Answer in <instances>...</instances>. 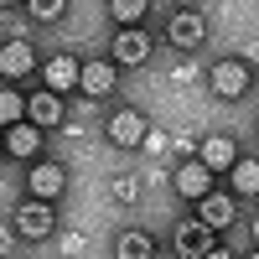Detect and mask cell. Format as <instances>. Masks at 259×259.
Wrapping results in <instances>:
<instances>
[{
  "instance_id": "1",
  "label": "cell",
  "mask_w": 259,
  "mask_h": 259,
  "mask_svg": "<svg viewBox=\"0 0 259 259\" xmlns=\"http://www.w3.org/2000/svg\"><path fill=\"white\" fill-rule=\"evenodd\" d=\"M207 83H212V94H218V99H244V89H249V62H239V57L212 62V68H207Z\"/></svg>"
},
{
  "instance_id": "2",
  "label": "cell",
  "mask_w": 259,
  "mask_h": 259,
  "mask_svg": "<svg viewBox=\"0 0 259 259\" xmlns=\"http://www.w3.org/2000/svg\"><path fill=\"white\" fill-rule=\"evenodd\" d=\"M109 62H119V68H140V62H150V36H145V26H119Z\"/></svg>"
},
{
  "instance_id": "3",
  "label": "cell",
  "mask_w": 259,
  "mask_h": 259,
  "mask_svg": "<svg viewBox=\"0 0 259 259\" xmlns=\"http://www.w3.org/2000/svg\"><path fill=\"white\" fill-rule=\"evenodd\" d=\"M212 177H218V171H207L202 161H187V166H177V171H171V187H177V197L202 202L207 192H212Z\"/></svg>"
},
{
  "instance_id": "4",
  "label": "cell",
  "mask_w": 259,
  "mask_h": 259,
  "mask_svg": "<svg viewBox=\"0 0 259 259\" xmlns=\"http://www.w3.org/2000/svg\"><path fill=\"white\" fill-rule=\"evenodd\" d=\"M145 135H150V119H145L140 109H119V114L109 119V140H114L119 150H140Z\"/></svg>"
},
{
  "instance_id": "5",
  "label": "cell",
  "mask_w": 259,
  "mask_h": 259,
  "mask_svg": "<svg viewBox=\"0 0 259 259\" xmlns=\"http://www.w3.org/2000/svg\"><path fill=\"white\" fill-rule=\"evenodd\" d=\"M171 244H177L182 259H202V254L212 249V228H207L202 218H187V223L171 228Z\"/></svg>"
},
{
  "instance_id": "6",
  "label": "cell",
  "mask_w": 259,
  "mask_h": 259,
  "mask_svg": "<svg viewBox=\"0 0 259 259\" xmlns=\"http://www.w3.org/2000/svg\"><path fill=\"white\" fill-rule=\"evenodd\" d=\"M52 228H57V218H52V207L41 197H31V202L16 207V233H21V239H47Z\"/></svg>"
},
{
  "instance_id": "7",
  "label": "cell",
  "mask_w": 259,
  "mask_h": 259,
  "mask_svg": "<svg viewBox=\"0 0 259 259\" xmlns=\"http://www.w3.org/2000/svg\"><path fill=\"white\" fill-rule=\"evenodd\" d=\"M26 187H31V197L52 202V197H62V192H68V171H62L57 161H36V166L26 171Z\"/></svg>"
},
{
  "instance_id": "8",
  "label": "cell",
  "mask_w": 259,
  "mask_h": 259,
  "mask_svg": "<svg viewBox=\"0 0 259 259\" xmlns=\"http://www.w3.org/2000/svg\"><path fill=\"white\" fill-rule=\"evenodd\" d=\"M166 36L177 41L182 52H187V47H202V36H207V21H202L197 11H177V16L166 21Z\"/></svg>"
},
{
  "instance_id": "9",
  "label": "cell",
  "mask_w": 259,
  "mask_h": 259,
  "mask_svg": "<svg viewBox=\"0 0 259 259\" xmlns=\"http://www.w3.org/2000/svg\"><path fill=\"white\" fill-rule=\"evenodd\" d=\"M26 119H31V124H41V130L62 124V119H68V109H62V94H52V89L31 94V99H26Z\"/></svg>"
},
{
  "instance_id": "10",
  "label": "cell",
  "mask_w": 259,
  "mask_h": 259,
  "mask_svg": "<svg viewBox=\"0 0 259 259\" xmlns=\"http://www.w3.org/2000/svg\"><path fill=\"white\" fill-rule=\"evenodd\" d=\"M197 161H202L207 171H233V161H239V145H233L228 135H207V140L197 145Z\"/></svg>"
},
{
  "instance_id": "11",
  "label": "cell",
  "mask_w": 259,
  "mask_h": 259,
  "mask_svg": "<svg viewBox=\"0 0 259 259\" xmlns=\"http://www.w3.org/2000/svg\"><path fill=\"white\" fill-rule=\"evenodd\" d=\"M31 68H36V52H31L21 36H11L6 47H0V78H11V83H16L21 73H31Z\"/></svg>"
},
{
  "instance_id": "12",
  "label": "cell",
  "mask_w": 259,
  "mask_h": 259,
  "mask_svg": "<svg viewBox=\"0 0 259 259\" xmlns=\"http://www.w3.org/2000/svg\"><path fill=\"white\" fill-rule=\"evenodd\" d=\"M6 150H11V161H31L36 150H41V124H11L6 130Z\"/></svg>"
},
{
  "instance_id": "13",
  "label": "cell",
  "mask_w": 259,
  "mask_h": 259,
  "mask_svg": "<svg viewBox=\"0 0 259 259\" xmlns=\"http://www.w3.org/2000/svg\"><path fill=\"white\" fill-rule=\"evenodd\" d=\"M41 78H47V89H52V94L78 89V83H83V62H78V57H52L47 68H41Z\"/></svg>"
},
{
  "instance_id": "14",
  "label": "cell",
  "mask_w": 259,
  "mask_h": 259,
  "mask_svg": "<svg viewBox=\"0 0 259 259\" xmlns=\"http://www.w3.org/2000/svg\"><path fill=\"white\" fill-rule=\"evenodd\" d=\"M114 73H119V62H83V83L78 89L89 99H104V94H114Z\"/></svg>"
},
{
  "instance_id": "15",
  "label": "cell",
  "mask_w": 259,
  "mask_h": 259,
  "mask_svg": "<svg viewBox=\"0 0 259 259\" xmlns=\"http://www.w3.org/2000/svg\"><path fill=\"white\" fill-rule=\"evenodd\" d=\"M114 259H156V239L145 228H124L114 239Z\"/></svg>"
},
{
  "instance_id": "16",
  "label": "cell",
  "mask_w": 259,
  "mask_h": 259,
  "mask_svg": "<svg viewBox=\"0 0 259 259\" xmlns=\"http://www.w3.org/2000/svg\"><path fill=\"white\" fill-rule=\"evenodd\" d=\"M197 218H202L212 233H223V228L233 223V197H218V192H207V197L197 202Z\"/></svg>"
},
{
  "instance_id": "17",
  "label": "cell",
  "mask_w": 259,
  "mask_h": 259,
  "mask_svg": "<svg viewBox=\"0 0 259 259\" xmlns=\"http://www.w3.org/2000/svg\"><path fill=\"white\" fill-rule=\"evenodd\" d=\"M228 182H233L239 197H259V161L239 156V161H233V171H228Z\"/></svg>"
},
{
  "instance_id": "18",
  "label": "cell",
  "mask_w": 259,
  "mask_h": 259,
  "mask_svg": "<svg viewBox=\"0 0 259 259\" xmlns=\"http://www.w3.org/2000/svg\"><path fill=\"white\" fill-rule=\"evenodd\" d=\"M109 11H114L119 26H140L145 11H150V0H109Z\"/></svg>"
},
{
  "instance_id": "19",
  "label": "cell",
  "mask_w": 259,
  "mask_h": 259,
  "mask_svg": "<svg viewBox=\"0 0 259 259\" xmlns=\"http://www.w3.org/2000/svg\"><path fill=\"white\" fill-rule=\"evenodd\" d=\"M21 114H26V99H21L16 89H6V94H0V124H21Z\"/></svg>"
},
{
  "instance_id": "20",
  "label": "cell",
  "mask_w": 259,
  "mask_h": 259,
  "mask_svg": "<svg viewBox=\"0 0 259 259\" xmlns=\"http://www.w3.org/2000/svg\"><path fill=\"white\" fill-rule=\"evenodd\" d=\"M26 11H31L36 21H57L62 11H68V0H26Z\"/></svg>"
},
{
  "instance_id": "21",
  "label": "cell",
  "mask_w": 259,
  "mask_h": 259,
  "mask_svg": "<svg viewBox=\"0 0 259 259\" xmlns=\"http://www.w3.org/2000/svg\"><path fill=\"white\" fill-rule=\"evenodd\" d=\"M140 150H145V156H166V150H171V140L161 135V130H150V135H145V145H140Z\"/></svg>"
},
{
  "instance_id": "22",
  "label": "cell",
  "mask_w": 259,
  "mask_h": 259,
  "mask_svg": "<svg viewBox=\"0 0 259 259\" xmlns=\"http://www.w3.org/2000/svg\"><path fill=\"white\" fill-rule=\"evenodd\" d=\"M114 197H119V202H135V197H140V182H135V177H119V182H114Z\"/></svg>"
},
{
  "instance_id": "23",
  "label": "cell",
  "mask_w": 259,
  "mask_h": 259,
  "mask_svg": "<svg viewBox=\"0 0 259 259\" xmlns=\"http://www.w3.org/2000/svg\"><path fill=\"white\" fill-rule=\"evenodd\" d=\"M83 244H89L83 233H62V254H83Z\"/></svg>"
},
{
  "instance_id": "24",
  "label": "cell",
  "mask_w": 259,
  "mask_h": 259,
  "mask_svg": "<svg viewBox=\"0 0 259 259\" xmlns=\"http://www.w3.org/2000/svg\"><path fill=\"white\" fill-rule=\"evenodd\" d=\"M202 259H233V254H228V249H218V244H212V249H207Z\"/></svg>"
},
{
  "instance_id": "25",
  "label": "cell",
  "mask_w": 259,
  "mask_h": 259,
  "mask_svg": "<svg viewBox=\"0 0 259 259\" xmlns=\"http://www.w3.org/2000/svg\"><path fill=\"white\" fill-rule=\"evenodd\" d=\"M249 233H254V244H259V212H254V223H249Z\"/></svg>"
},
{
  "instance_id": "26",
  "label": "cell",
  "mask_w": 259,
  "mask_h": 259,
  "mask_svg": "<svg viewBox=\"0 0 259 259\" xmlns=\"http://www.w3.org/2000/svg\"><path fill=\"white\" fill-rule=\"evenodd\" d=\"M0 6H16V0H0Z\"/></svg>"
},
{
  "instance_id": "27",
  "label": "cell",
  "mask_w": 259,
  "mask_h": 259,
  "mask_svg": "<svg viewBox=\"0 0 259 259\" xmlns=\"http://www.w3.org/2000/svg\"><path fill=\"white\" fill-rule=\"evenodd\" d=\"M249 259H259V254H249Z\"/></svg>"
}]
</instances>
